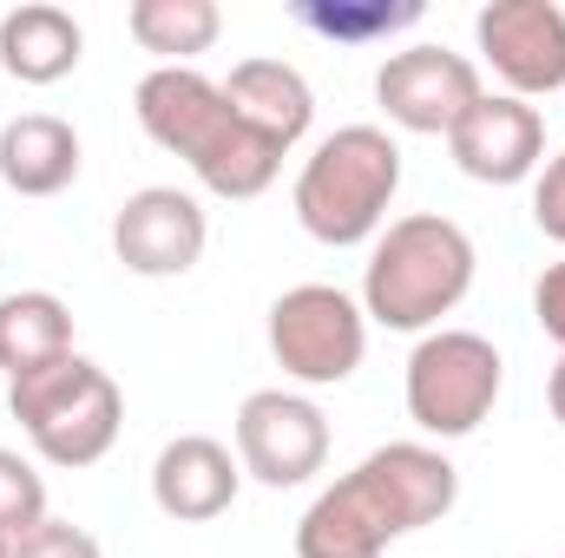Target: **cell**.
Returning <instances> with one entry per match:
<instances>
[{
  "label": "cell",
  "mask_w": 565,
  "mask_h": 558,
  "mask_svg": "<svg viewBox=\"0 0 565 558\" xmlns=\"http://www.w3.org/2000/svg\"><path fill=\"white\" fill-rule=\"evenodd\" d=\"M447 151L473 184H526L546 164V119L513 93H480V106L447 132Z\"/></svg>",
  "instance_id": "obj_12"
},
{
  "label": "cell",
  "mask_w": 565,
  "mask_h": 558,
  "mask_svg": "<svg viewBox=\"0 0 565 558\" xmlns=\"http://www.w3.org/2000/svg\"><path fill=\"white\" fill-rule=\"evenodd\" d=\"M329 460V420L309 395L289 388H257L237 408V466L257 486H302Z\"/></svg>",
  "instance_id": "obj_9"
},
{
  "label": "cell",
  "mask_w": 565,
  "mask_h": 558,
  "mask_svg": "<svg viewBox=\"0 0 565 558\" xmlns=\"http://www.w3.org/2000/svg\"><path fill=\"white\" fill-rule=\"evenodd\" d=\"M375 99L388 112V126L422 132V139H447L473 106H480V66L454 46H402L382 60L375 73Z\"/></svg>",
  "instance_id": "obj_8"
},
{
  "label": "cell",
  "mask_w": 565,
  "mask_h": 558,
  "mask_svg": "<svg viewBox=\"0 0 565 558\" xmlns=\"http://www.w3.org/2000/svg\"><path fill=\"white\" fill-rule=\"evenodd\" d=\"M237 486H244V466H237V453H231L224 440H211V433H178V440H164L158 460H151V500H158V513L178 519V526H204V519L231 513V506H237Z\"/></svg>",
  "instance_id": "obj_13"
},
{
  "label": "cell",
  "mask_w": 565,
  "mask_h": 558,
  "mask_svg": "<svg viewBox=\"0 0 565 558\" xmlns=\"http://www.w3.org/2000/svg\"><path fill=\"white\" fill-rule=\"evenodd\" d=\"M309 33H322V40H388V33H402V26H415L422 20V0H369V7H355V0H296L289 7Z\"/></svg>",
  "instance_id": "obj_19"
},
{
  "label": "cell",
  "mask_w": 565,
  "mask_h": 558,
  "mask_svg": "<svg viewBox=\"0 0 565 558\" xmlns=\"http://www.w3.org/2000/svg\"><path fill=\"white\" fill-rule=\"evenodd\" d=\"M533 315H540V329L559 342V355H565V257L546 264V277L533 282Z\"/></svg>",
  "instance_id": "obj_23"
},
{
  "label": "cell",
  "mask_w": 565,
  "mask_h": 558,
  "mask_svg": "<svg viewBox=\"0 0 565 558\" xmlns=\"http://www.w3.org/2000/svg\"><path fill=\"white\" fill-rule=\"evenodd\" d=\"M0 558H13V539H7V533H0Z\"/></svg>",
  "instance_id": "obj_25"
},
{
  "label": "cell",
  "mask_w": 565,
  "mask_h": 558,
  "mask_svg": "<svg viewBox=\"0 0 565 558\" xmlns=\"http://www.w3.org/2000/svg\"><path fill=\"white\" fill-rule=\"evenodd\" d=\"M395 191H402V144L382 126H342L302 158L289 204L316 244L355 250V244L382 237Z\"/></svg>",
  "instance_id": "obj_4"
},
{
  "label": "cell",
  "mask_w": 565,
  "mask_h": 558,
  "mask_svg": "<svg viewBox=\"0 0 565 558\" xmlns=\"http://www.w3.org/2000/svg\"><path fill=\"white\" fill-rule=\"evenodd\" d=\"M126 26H132V40L145 53H158L164 66H191L198 53L217 46L224 13H217V0H132Z\"/></svg>",
  "instance_id": "obj_18"
},
{
  "label": "cell",
  "mask_w": 565,
  "mask_h": 558,
  "mask_svg": "<svg viewBox=\"0 0 565 558\" xmlns=\"http://www.w3.org/2000/svg\"><path fill=\"white\" fill-rule=\"evenodd\" d=\"M224 99H231V112L244 126H257L282 151L316 126V93L289 60H237L231 79H224Z\"/></svg>",
  "instance_id": "obj_14"
},
{
  "label": "cell",
  "mask_w": 565,
  "mask_h": 558,
  "mask_svg": "<svg viewBox=\"0 0 565 558\" xmlns=\"http://www.w3.org/2000/svg\"><path fill=\"white\" fill-rule=\"evenodd\" d=\"M7 415L20 420V433L33 440V453L46 466H99L126 427V395L119 382L93 362V355H60L20 382H7Z\"/></svg>",
  "instance_id": "obj_5"
},
{
  "label": "cell",
  "mask_w": 565,
  "mask_h": 558,
  "mask_svg": "<svg viewBox=\"0 0 565 558\" xmlns=\"http://www.w3.org/2000/svg\"><path fill=\"white\" fill-rule=\"evenodd\" d=\"M79 178V132L60 112H20L0 126V184L20 197H60Z\"/></svg>",
  "instance_id": "obj_15"
},
{
  "label": "cell",
  "mask_w": 565,
  "mask_h": 558,
  "mask_svg": "<svg viewBox=\"0 0 565 558\" xmlns=\"http://www.w3.org/2000/svg\"><path fill=\"white\" fill-rule=\"evenodd\" d=\"M546 408H553V420L565 427V355H559V368H553V382H546Z\"/></svg>",
  "instance_id": "obj_24"
},
{
  "label": "cell",
  "mask_w": 565,
  "mask_h": 558,
  "mask_svg": "<svg viewBox=\"0 0 565 558\" xmlns=\"http://www.w3.org/2000/svg\"><path fill=\"white\" fill-rule=\"evenodd\" d=\"M454 500H460V473L440 447L388 440L309 500L296 526V558H382L395 539L447 519Z\"/></svg>",
  "instance_id": "obj_1"
},
{
  "label": "cell",
  "mask_w": 565,
  "mask_h": 558,
  "mask_svg": "<svg viewBox=\"0 0 565 558\" xmlns=\"http://www.w3.org/2000/svg\"><path fill=\"white\" fill-rule=\"evenodd\" d=\"M211 244V217L178 184H145L113 217V250L132 277H184Z\"/></svg>",
  "instance_id": "obj_11"
},
{
  "label": "cell",
  "mask_w": 565,
  "mask_h": 558,
  "mask_svg": "<svg viewBox=\"0 0 565 558\" xmlns=\"http://www.w3.org/2000/svg\"><path fill=\"white\" fill-rule=\"evenodd\" d=\"M473 270H480L473 237L454 217H440V211L395 217L375 237V257L362 277V315L382 329H402V335H434L440 315H454L467 302Z\"/></svg>",
  "instance_id": "obj_3"
},
{
  "label": "cell",
  "mask_w": 565,
  "mask_h": 558,
  "mask_svg": "<svg viewBox=\"0 0 565 558\" xmlns=\"http://www.w3.org/2000/svg\"><path fill=\"white\" fill-rule=\"evenodd\" d=\"M13 558H106L99 552V539L86 533V526H73V519H40L26 539H13Z\"/></svg>",
  "instance_id": "obj_21"
},
{
  "label": "cell",
  "mask_w": 565,
  "mask_h": 558,
  "mask_svg": "<svg viewBox=\"0 0 565 558\" xmlns=\"http://www.w3.org/2000/svg\"><path fill=\"white\" fill-rule=\"evenodd\" d=\"M46 519V480L33 473V460H20L13 447H0V533L26 539Z\"/></svg>",
  "instance_id": "obj_20"
},
{
  "label": "cell",
  "mask_w": 565,
  "mask_h": 558,
  "mask_svg": "<svg viewBox=\"0 0 565 558\" xmlns=\"http://www.w3.org/2000/svg\"><path fill=\"white\" fill-rule=\"evenodd\" d=\"M86 53V33L66 7L53 0H26L13 13H0V66L20 79V86H53L79 66Z\"/></svg>",
  "instance_id": "obj_16"
},
{
  "label": "cell",
  "mask_w": 565,
  "mask_h": 558,
  "mask_svg": "<svg viewBox=\"0 0 565 558\" xmlns=\"http://www.w3.org/2000/svg\"><path fill=\"white\" fill-rule=\"evenodd\" d=\"M270 355L289 382L335 388L369 355V315L335 282H296L270 302Z\"/></svg>",
  "instance_id": "obj_7"
},
{
  "label": "cell",
  "mask_w": 565,
  "mask_h": 558,
  "mask_svg": "<svg viewBox=\"0 0 565 558\" xmlns=\"http://www.w3.org/2000/svg\"><path fill=\"white\" fill-rule=\"evenodd\" d=\"M507 362L473 329H434L408 355V420L434 440H467L493 415Z\"/></svg>",
  "instance_id": "obj_6"
},
{
  "label": "cell",
  "mask_w": 565,
  "mask_h": 558,
  "mask_svg": "<svg viewBox=\"0 0 565 558\" xmlns=\"http://www.w3.org/2000/svg\"><path fill=\"white\" fill-rule=\"evenodd\" d=\"M473 40L513 99H546L565 86V7L559 0H493L473 13Z\"/></svg>",
  "instance_id": "obj_10"
},
{
  "label": "cell",
  "mask_w": 565,
  "mask_h": 558,
  "mask_svg": "<svg viewBox=\"0 0 565 558\" xmlns=\"http://www.w3.org/2000/svg\"><path fill=\"white\" fill-rule=\"evenodd\" d=\"M533 224H540L553 244H565V151L546 158L540 178H533Z\"/></svg>",
  "instance_id": "obj_22"
},
{
  "label": "cell",
  "mask_w": 565,
  "mask_h": 558,
  "mask_svg": "<svg viewBox=\"0 0 565 558\" xmlns=\"http://www.w3.org/2000/svg\"><path fill=\"white\" fill-rule=\"evenodd\" d=\"M145 139L191 164V178L211 197H264L282 171V144L244 126L224 99V79H204L198 66H151L132 93Z\"/></svg>",
  "instance_id": "obj_2"
},
{
  "label": "cell",
  "mask_w": 565,
  "mask_h": 558,
  "mask_svg": "<svg viewBox=\"0 0 565 558\" xmlns=\"http://www.w3.org/2000/svg\"><path fill=\"white\" fill-rule=\"evenodd\" d=\"M73 355V309L53 289H13L0 296V368L7 382Z\"/></svg>",
  "instance_id": "obj_17"
}]
</instances>
